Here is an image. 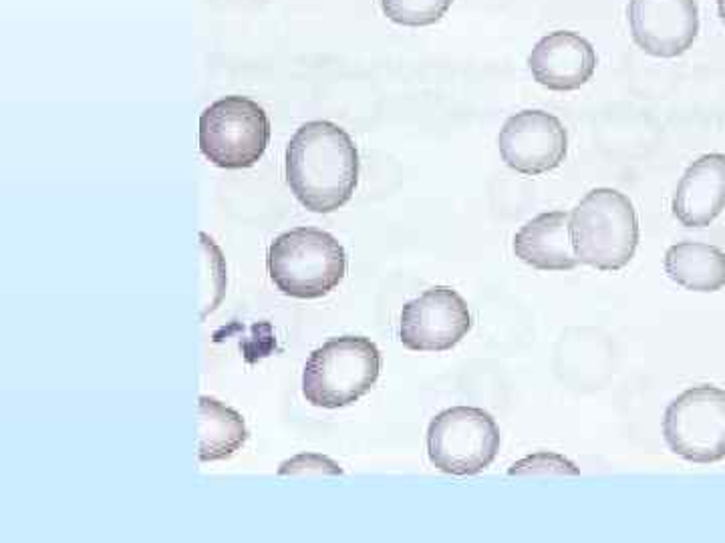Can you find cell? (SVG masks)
Masks as SVG:
<instances>
[{
  "instance_id": "1",
  "label": "cell",
  "mask_w": 725,
  "mask_h": 543,
  "mask_svg": "<svg viewBox=\"0 0 725 543\" xmlns=\"http://www.w3.org/2000/svg\"><path fill=\"white\" fill-rule=\"evenodd\" d=\"M287 183L306 210L331 213L347 203L359 181V153L331 121H308L288 141Z\"/></svg>"
},
{
  "instance_id": "2",
  "label": "cell",
  "mask_w": 725,
  "mask_h": 543,
  "mask_svg": "<svg viewBox=\"0 0 725 543\" xmlns=\"http://www.w3.org/2000/svg\"><path fill=\"white\" fill-rule=\"evenodd\" d=\"M570 236L580 264L604 272L625 268L639 243L633 201L610 187L592 189L570 213Z\"/></svg>"
},
{
  "instance_id": "3",
  "label": "cell",
  "mask_w": 725,
  "mask_h": 543,
  "mask_svg": "<svg viewBox=\"0 0 725 543\" xmlns=\"http://www.w3.org/2000/svg\"><path fill=\"white\" fill-rule=\"evenodd\" d=\"M268 272L282 294L302 300L320 298L343 282L347 254L329 232L296 227L270 243Z\"/></svg>"
},
{
  "instance_id": "4",
  "label": "cell",
  "mask_w": 725,
  "mask_h": 543,
  "mask_svg": "<svg viewBox=\"0 0 725 543\" xmlns=\"http://www.w3.org/2000/svg\"><path fill=\"white\" fill-rule=\"evenodd\" d=\"M381 373V352L365 336H339L318 347L304 364L302 394L322 408L353 405L371 391Z\"/></svg>"
},
{
  "instance_id": "5",
  "label": "cell",
  "mask_w": 725,
  "mask_h": 543,
  "mask_svg": "<svg viewBox=\"0 0 725 543\" xmlns=\"http://www.w3.org/2000/svg\"><path fill=\"white\" fill-rule=\"evenodd\" d=\"M270 141V121L256 101L230 95L211 103L200 117V149L214 166H256Z\"/></svg>"
},
{
  "instance_id": "6",
  "label": "cell",
  "mask_w": 725,
  "mask_h": 543,
  "mask_svg": "<svg viewBox=\"0 0 725 543\" xmlns=\"http://www.w3.org/2000/svg\"><path fill=\"white\" fill-rule=\"evenodd\" d=\"M499 441L498 424L490 413L476 407H452L429 422L427 455L439 471L468 477L492 465Z\"/></svg>"
},
{
  "instance_id": "7",
  "label": "cell",
  "mask_w": 725,
  "mask_h": 543,
  "mask_svg": "<svg viewBox=\"0 0 725 543\" xmlns=\"http://www.w3.org/2000/svg\"><path fill=\"white\" fill-rule=\"evenodd\" d=\"M663 435L669 449L689 463L725 457V391L701 384L681 392L667 407Z\"/></svg>"
},
{
  "instance_id": "8",
  "label": "cell",
  "mask_w": 725,
  "mask_h": 543,
  "mask_svg": "<svg viewBox=\"0 0 725 543\" xmlns=\"http://www.w3.org/2000/svg\"><path fill=\"white\" fill-rule=\"evenodd\" d=\"M471 330L468 302L455 290L436 286L407 302L401 310L399 338L417 352H443Z\"/></svg>"
},
{
  "instance_id": "9",
  "label": "cell",
  "mask_w": 725,
  "mask_h": 543,
  "mask_svg": "<svg viewBox=\"0 0 725 543\" xmlns=\"http://www.w3.org/2000/svg\"><path fill=\"white\" fill-rule=\"evenodd\" d=\"M504 163L524 175H540L564 161L568 135L559 117L540 109H526L504 123L498 137Z\"/></svg>"
},
{
  "instance_id": "10",
  "label": "cell",
  "mask_w": 725,
  "mask_h": 543,
  "mask_svg": "<svg viewBox=\"0 0 725 543\" xmlns=\"http://www.w3.org/2000/svg\"><path fill=\"white\" fill-rule=\"evenodd\" d=\"M627 16L634 43L653 57L675 59L699 34L695 0H629Z\"/></svg>"
},
{
  "instance_id": "11",
  "label": "cell",
  "mask_w": 725,
  "mask_h": 543,
  "mask_svg": "<svg viewBox=\"0 0 725 543\" xmlns=\"http://www.w3.org/2000/svg\"><path fill=\"white\" fill-rule=\"evenodd\" d=\"M536 83L550 90H574L587 85L596 69V53L584 36L554 30L542 36L528 57Z\"/></svg>"
},
{
  "instance_id": "12",
  "label": "cell",
  "mask_w": 725,
  "mask_h": 543,
  "mask_svg": "<svg viewBox=\"0 0 725 543\" xmlns=\"http://www.w3.org/2000/svg\"><path fill=\"white\" fill-rule=\"evenodd\" d=\"M687 227H705L725 210V155L707 153L685 169L671 203Z\"/></svg>"
},
{
  "instance_id": "13",
  "label": "cell",
  "mask_w": 725,
  "mask_h": 543,
  "mask_svg": "<svg viewBox=\"0 0 725 543\" xmlns=\"http://www.w3.org/2000/svg\"><path fill=\"white\" fill-rule=\"evenodd\" d=\"M514 254L536 270H574L580 260L570 236V213L546 211L530 220L514 236Z\"/></svg>"
},
{
  "instance_id": "14",
  "label": "cell",
  "mask_w": 725,
  "mask_h": 543,
  "mask_svg": "<svg viewBox=\"0 0 725 543\" xmlns=\"http://www.w3.org/2000/svg\"><path fill=\"white\" fill-rule=\"evenodd\" d=\"M665 272L685 290L717 292L725 286V252L701 241H679L665 254Z\"/></svg>"
},
{
  "instance_id": "15",
  "label": "cell",
  "mask_w": 725,
  "mask_h": 543,
  "mask_svg": "<svg viewBox=\"0 0 725 543\" xmlns=\"http://www.w3.org/2000/svg\"><path fill=\"white\" fill-rule=\"evenodd\" d=\"M248 429L242 415L224 403L200 396L197 401V457L204 463L224 461L242 449Z\"/></svg>"
},
{
  "instance_id": "16",
  "label": "cell",
  "mask_w": 725,
  "mask_h": 543,
  "mask_svg": "<svg viewBox=\"0 0 725 543\" xmlns=\"http://www.w3.org/2000/svg\"><path fill=\"white\" fill-rule=\"evenodd\" d=\"M453 0H381L385 16L403 27H427L450 11Z\"/></svg>"
},
{
  "instance_id": "17",
  "label": "cell",
  "mask_w": 725,
  "mask_h": 543,
  "mask_svg": "<svg viewBox=\"0 0 725 543\" xmlns=\"http://www.w3.org/2000/svg\"><path fill=\"white\" fill-rule=\"evenodd\" d=\"M510 475H573L576 477L580 471L573 461L564 459L556 452H534L530 457H524L522 461L514 463Z\"/></svg>"
},
{
  "instance_id": "18",
  "label": "cell",
  "mask_w": 725,
  "mask_h": 543,
  "mask_svg": "<svg viewBox=\"0 0 725 543\" xmlns=\"http://www.w3.org/2000/svg\"><path fill=\"white\" fill-rule=\"evenodd\" d=\"M304 473H315V475H343L345 471L339 467L332 459L318 455V452H301L285 463H280L278 475H304Z\"/></svg>"
},
{
  "instance_id": "19",
  "label": "cell",
  "mask_w": 725,
  "mask_h": 543,
  "mask_svg": "<svg viewBox=\"0 0 725 543\" xmlns=\"http://www.w3.org/2000/svg\"><path fill=\"white\" fill-rule=\"evenodd\" d=\"M717 8H719V16H721V20H724L725 25V0H717Z\"/></svg>"
}]
</instances>
